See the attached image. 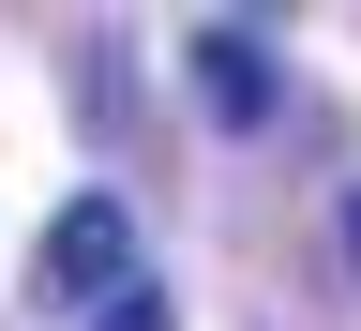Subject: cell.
I'll return each instance as SVG.
<instances>
[{
    "label": "cell",
    "mask_w": 361,
    "mask_h": 331,
    "mask_svg": "<svg viewBox=\"0 0 361 331\" xmlns=\"http://www.w3.org/2000/svg\"><path fill=\"white\" fill-rule=\"evenodd\" d=\"M180 90L211 106V136H271V121H286V61H271L256 30H196V45H180Z\"/></svg>",
    "instance_id": "obj_2"
},
{
    "label": "cell",
    "mask_w": 361,
    "mask_h": 331,
    "mask_svg": "<svg viewBox=\"0 0 361 331\" xmlns=\"http://www.w3.org/2000/svg\"><path fill=\"white\" fill-rule=\"evenodd\" d=\"M30 287L61 301V316H106V301H135V211H121V196H75L61 226H45Z\"/></svg>",
    "instance_id": "obj_1"
},
{
    "label": "cell",
    "mask_w": 361,
    "mask_h": 331,
    "mask_svg": "<svg viewBox=\"0 0 361 331\" xmlns=\"http://www.w3.org/2000/svg\"><path fill=\"white\" fill-rule=\"evenodd\" d=\"M346 271H361V196H346Z\"/></svg>",
    "instance_id": "obj_4"
},
{
    "label": "cell",
    "mask_w": 361,
    "mask_h": 331,
    "mask_svg": "<svg viewBox=\"0 0 361 331\" xmlns=\"http://www.w3.org/2000/svg\"><path fill=\"white\" fill-rule=\"evenodd\" d=\"M90 331H180V316H166L151 287H135V301H106V316H90Z\"/></svg>",
    "instance_id": "obj_3"
}]
</instances>
